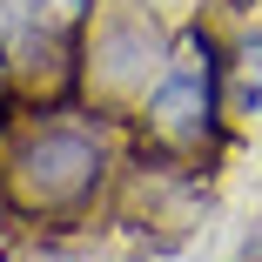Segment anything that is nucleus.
I'll return each instance as SVG.
<instances>
[{
    "instance_id": "obj_1",
    "label": "nucleus",
    "mask_w": 262,
    "mask_h": 262,
    "mask_svg": "<svg viewBox=\"0 0 262 262\" xmlns=\"http://www.w3.org/2000/svg\"><path fill=\"white\" fill-rule=\"evenodd\" d=\"M229 54L235 47L215 34V20H188L175 34V54L141 94V108L128 115V141L148 148V155H168V162H188V168H208L229 155L235 141V108H229Z\"/></svg>"
},
{
    "instance_id": "obj_2",
    "label": "nucleus",
    "mask_w": 262,
    "mask_h": 262,
    "mask_svg": "<svg viewBox=\"0 0 262 262\" xmlns=\"http://www.w3.org/2000/svg\"><path fill=\"white\" fill-rule=\"evenodd\" d=\"M175 34L182 27H168L148 0H108V7H94V20L81 34V94L94 108L128 121L141 108V94L162 81V68L175 54Z\"/></svg>"
}]
</instances>
